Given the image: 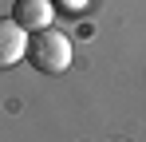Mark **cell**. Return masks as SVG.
Listing matches in <instances>:
<instances>
[{"label": "cell", "mask_w": 146, "mask_h": 142, "mask_svg": "<svg viewBox=\"0 0 146 142\" xmlns=\"http://www.w3.org/2000/svg\"><path fill=\"white\" fill-rule=\"evenodd\" d=\"M28 63L44 75H63L71 67V40L59 32V28H40L28 36Z\"/></svg>", "instance_id": "obj_1"}, {"label": "cell", "mask_w": 146, "mask_h": 142, "mask_svg": "<svg viewBox=\"0 0 146 142\" xmlns=\"http://www.w3.org/2000/svg\"><path fill=\"white\" fill-rule=\"evenodd\" d=\"M28 36H32V32H28L16 16H4V20H0V71L16 67L28 55Z\"/></svg>", "instance_id": "obj_2"}, {"label": "cell", "mask_w": 146, "mask_h": 142, "mask_svg": "<svg viewBox=\"0 0 146 142\" xmlns=\"http://www.w3.org/2000/svg\"><path fill=\"white\" fill-rule=\"evenodd\" d=\"M12 16L24 24L28 32L51 28V20H55V0H16V4H12Z\"/></svg>", "instance_id": "obj_3"}, {"label": "cell", "mask_w": 146, "mask_h": 142, "mask_svg": "<svg viewBox=\"0 0 146 142\" xmlns=\"http://www.w3.org/2000/svg\"><path fill=\"white\" fill-rule=\"evenodd\" d=\"M83 4H87V0H63V8H71V12H75V8H83Z\"/></svg>", "instance_id": "obj_4"}]
</instances>
